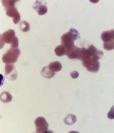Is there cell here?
<instances>
[{"label": "cell", "instance_id": "1", "mask_svg": "<svg viewBox=\"0 0 114 133\" xmlns=\"http://www.w3.org/2000/svg\"><path fill=\"white\" fill-rule=\"evenodd\" d=\"M103 55L101 51L98 50L93 45H90L88 48H82L81 50L80 59L83 65L90 71H97L99 69L98 60Z\"/></svg>", "mask_w": 114, "mask_h": 133}, {"label": "cell", "instance_id": "2", "mask_svg": "<svg viewBox=\"0 0 114 133\" xmlns=\"http://www.w3.org/2000/svg\"><path fill=\"white\" fill-rule=\"evenodd\" d=\"M79 37V34L78 31L74 28H71L69 32L63 34V36L61 37V42L62 45L65 48V52L66 51L70 50L75 46L74 41L78 39Z\"/></svg>", "mask_w": 114, "mask_h": 133}, {"label": "cell", "instance_id": "3", "mask_svg": "<svg viewBox=\"0 0 114 133\" xmlns=\"http://www.w3.org/2000/svg\"><path fill=\"white\" fill-rule=\"evenodd\" d=\"M20 55V50L18 48L11 47L9 50L3 56L2 61L5 64H13L18 59Z\"/></svg>", "mask_w": 114, "mask_h": 133}, {"label": "cell", "instance_id": "4", "mask_svg": "<svg viewBox=\"0 0 114 133\" xmlns=\"http://www.w3.org/2000/svg\"><path fill=\"white\" fill-rule=\"evenodd\" d=\"M15 37V32L13 29H9L3 32L0 36V48H2L5 43L10 44Z\"/></svg>", "mask_w": 114, "mask_h": 133}, {"label": "cell", "instance_id": "5", "mask_svg": "<svg viewBox=\"0 0 114 133\" xmlns=\"http://www.w3.org/2000/svg\"><path fill=\"white\" fill-rule=\"evenodd\" d=\"M35 125L36 126L37 133H45L47 131L48 125L45 118L39 117L35 120Z\"/></svg>", "mask_w": 114, "mask_h": 133}, {"label": "cell", "instance_id": "6", "mask_svg": "<svg viewBox=\"0 0 114 133\" xmlns=\"http://www.w3.org/2000/svg\"><path fill=\"white\" fill-rule=\"evenodd\" d=\"M6 12L8 16L12 17L13 18V22L15 24L18 23V22L20 20V15L17 10V9L15 5L6 7Z\"/></svg>", "mask_w": 114, "mask_h": 133}, {"label": "cell", "instance_id": "7", "mask_svg": "<svg viewBox=\"0 0 114 133\" xmlns=\"http://www.w3.org/2000/svg\"><path fill=\"white\" fill-rule=\"evenodd\" d=\"M81 50V48L74 46L70 50L66 51L65 55H67L70 59H80Z\"/></svg>", "mask_w": 114, "mask_h": 133}, {"label": "cell", "instance_id": "8", "mask_svg": "<svg viewBox=\"0 0 114 133\" xmlns=\"http://www.w3.org/2000/svg\"><path fill=\"white\" fill-rule=\"evenodd\" d=\"M33 8L37 11L40 15H44L48 11V8L45 4H43L41 1H36L33 5Z\"/></svg>", "mask_w": 114, "mask_h": 133}, {"label": "cell", "instance_id": "9", "mask_svg": "<svg viewBox=\"0 0 114 133\" xmlns=\"http://www.w3.org/2000/svg\"><path fill=\"white\" fill-rule=\"evenodd\" d=\"M101 38L104 42L114 41V31H107L101 34Z\"/></svg>", "mask_w": 114, "mask_h": 133}, {"label": "cell", "instance_id": "10", "mask_svg": "<svg viewBox=\"0 0 114 133\" xmlns=\"http://www.w3.org/2000/svg\"><path fill=\"white\" fill-rule=\"evenodd\" d=\"M48 67L51 70L55 72V71H60L62 69V65L59 61H54L49 64Z\"/></svg>", "mask_w": 114, "mask_h": 133}, {"label": "cell", "instance_id": "11", "mask_svg": "<svg viewBox=\"0 0 114 133\" xmlns=\"http://www.w3.org/2000/svg\"><path fill=\"white\" fill-rule=\"evenodd\" d=\"M41 73L42 75L46 78H52V76H54V75H55L54 72H53V71H51L50 69H49L48 66H44L43 69L42 70Z\"/></svg>", "mask_w": 114, "mask_h": 133}, {"label": "cell", "instance_id": "12", "mask_svg": "<svg viewBox=\"0 0 114 133\" xmlns=\"http://www.w3.org/2000/svg\"><path fill=\"white\" fill-rule=\"evenodd\" d=\"M12 95H10V93L8 92H3L0 95V99H1V101L4 103H8L10 102V101L12 100Z\"/></svg>", "mask_w": 114, "mask_h": 133}, {"label": "cell", "instance_id": "13", "mask_svg": "<svg viewBox=\"0 0 114 133\" xmlns=\"http://www.w3.org/2000/svg\"><path fill=\"white\" fill-rule=\"evenodd\" d=\"M76 121V117L75 115L69 114L64 119V122L67 125H71Z\"/></svg>", "mask_w": 114, "mask_h": 133}, {"label": "cell", "instance_id": "14", "mask_svg": "<svg viewBox=\"0 0 114 133\" xmlns=\"http://www.w3.org/2000/svg\"><path fill=\"white\" fill-rule=\"evenodd\" d=\"M54 51H55L56 55L58 56H62L64 55H65V48L62 45L56 46Z\"/></svg>", "mask_w": 114, "mask_h": 133}, {"label": "cell", "instance_id": "15", "mask_svg": "<svg viewBox=\"0 0 114 133\" xmlns=\"http://www.w3.org/2000/svg\"><path fill=\"white\" fill-rule=\"evenodd\" d=\"M20 28L21 31H23V32H26V31L29 30L30 26H29V24L26 21H22L20 23Z\"/></svg>", "mask_w": 114, "mask_h": 133}, {"label": "cell", "instance_id": "16", "mask_svg": "<svg viewBox=\"0 0 114 133\" xmlns=\"http://www.w3.org/2000/svg\"><path fill=\"white\" fill-rule=\"evenodd\" d=\"M14 70H14V65L13 64H6V66H5V74H6V76L10 74V73Z\"/></svg>", "mask_w": 114, "mask_h": 133}, {"label": "cell", "instance_id": "17", "mask_svg": "<svg viewBox=\"0 0 114 133\" xmlns=\"http://www.w3.org/2000/svg\"><path fill=\"white\" fill-rule=\"evenodd\" d=\"M17 2V0H3L2 3L5 8L10 6H14Z\"/></svg>", "mask_w": 114, "mask_h": 133}, {"label": "cell", "instance_id": "18", "mask_svg": "<svg viewBox=\"0 0 114 133\" xmlns=\"http://www.w3.org/2000/svg\"><path fill=\"white\" fill-rule=\"evenodd\" d=\"M104 48L108 50H113L114 48V41L108 42L104 43Z\"/></svg>", "mask_w": 114, "mask_h": 133}, {"label": "cell", "instance_id": "19", "mask_svg": "<svg viewBox=\"0 0 114 133\" xmlns=\"http://www.w3.org/2000/svg\"><path fill=\"white\" fill-rule=\"evenodd\" d=\"M70 76L72 77L73 79L77 78L79 76L78 71H76V70L73 71L72 72H71V73H70Z\"/></svg>", "mask_w": 114, "mask_h": 133}, {"label": "cell", "instance_id": "20", "mask_svg": "<svg viewBox=\"0 0 114 133\" xmlns=\"http://www.w3.org/2000/svg\"><path fill=\"white\" fill-rule=\"evenodd\" d=\"M69 133H79L78 131H70Z\"/></svg>", "mask_w": 114, "mask_h": 133}, {"label": "cell", "instance_id": "21", "mask_svg": "<svg viewBox=\"0 0 114 133\" xmlns=\"http://www.w3.org/2000/svg\"><path fill=\"white\" fill-rule=\"evenodd\" d=\"M45 133H53V132H52L51 131H47Z\"/></svg>", "mask_w": 114, "mask_h": 133}]
</instances>
